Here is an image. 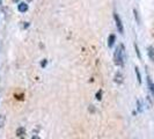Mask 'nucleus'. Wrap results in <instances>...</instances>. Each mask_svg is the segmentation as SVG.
<instances>
[{"instance_id":"f257e3e1","label":"nucleus","mask_w":154,"mask_h":139,"mask_svg":"<svg viewBox=\"0 0 154 139\" xmlns=\"http://www.w3.org/2000/svg\"><path fill=\"white\" fill-rule=\"evenodd\" d=\"M114 60L117 66H123L125 63V48L123 44H119L117 46L115 54H114Z\"/></svg>"},{"instance_id":"7ed1b4c3","label":"nucleus","mask_w":154,"mask_h":139,"mask_svg":"<svg viewBox=\"0 0 154 139\" xmlns=\"http://www.w3.org/2000/svg\"><path fill=\"white\" fill-rule=\"evenodd\" d=\"M28 4L27 2H20L19 5H17V9H19V12L20 13H26L27 11H28Z\"/></svg>"},{"instance_id":"ddd939ff","label":"nucleus","mask_w":154,"mask_h":139,"mask_svg":"<svg viewBox=\"0 0 154 139\" xmlns=\"http://www.w3.org/2000/svg\"><path fill=\"white\" fill-rule=\"evenodd\" d=\"M133 14H134V17H136V21H137L138 23H140V20H139L138 12H137V9H133Z\"/></svg>"},{"instance_id":"20e7f679","label":"nucleus","mask_w":154,"mask_h":139,"mask_svg":"<svg viewBox=\"0 0 154 139\" xmlns=\"http://www.w3.org/2000/svg\"><path fill=\"white\" fill-rule=\"evenodd\" d=\"M115 82L116 84H123V81H124V77H123V74L121 73V72H117L115 74Z\"/></svg>"},{"instance_id":"6e6552de","label":"nucleus","mask_w":154,"mask_h":139,"mask_svg":"<svg viewBox=\"0 0 154 139\" xmlns=\"http://www.w3.org/2000/svg\"><path fill=\"white\" fill-rule=\"evenodd\" d=\"M134 71H136V76H137V79H138V82H139V84H141V76H140L139 69H138V67H136V69H134Z\"/></svg>"},{"instance_id":"0eeeda50","label":"nucleus","mask_w":154,"mask_h":139,"mask_svg":"<svg viewBox=\"0 0 154 139\" xmlns=\"http://www.w3.org/2000/svg\"><path fill=\"white\" fill-rule=\"evenodd\" d=\"M24 133H26V129H24L23 126H20V128H17V130H16V134H17L19 137H22Z\"/></svg>"},{"instance_id":"1a4fd4ad","label":"nucleus","mask_w":154,"mask_h":139,"mask_svg":"<svg viewBox=\"0 0 154 139\" xmlns=\"http://www.w3.org/2000/svg\"><path fill=\"white\" fill-rule=\"evenodd\" d=\"M5 122H6V117L4 115H0V128H2L5 125Z\"/></svg>"},{"instance_id":"f8f14e48","label":"nucleus","mask_w":154,"mask_h":139,"mask_svg":"<svg viewBox=\"0 0 154 139\" xmlns=\"http://www.w3.org/2000/svg\"><path fill=\"white\" fill-rule=\"evenodd\" d=\"M134 49H136V54H137V56H138L139 59H141V54H140V51H139V48L137 44H134Z\"/></svg>"},{"instance_id":"f3484780","label":"nucleus","mask_w":154,"mask_h":139,"mask_svg":"<svg viewBox=\"0 0 154 139\" xmlns=\"http://www.w3.org/2000/svg\"><path fill=\"white\" fill-rule=\"evenodd\" d=\"M13 2H17V1H20V0H12Z\"/></svg>"},{"instance_id":"4468645a","label":"nucleus","mask_w":154,"mask_h":139,"mask_svg":"<svg viewBox=\"0 0 154 139\" xmlns=\"http://www.w3.org/2000/svg\"><path fill=\"white\" fill-rule=\"evenodd\" d=\"M46 64H48V62H46V59H43V60L41 62V66H42V67H45Z\"/></svg>"},{"instance_id":"9d476101","label":"nucleus","mask_w":154,"mask_h":139,"mask_svg":"<svg viewBox=\"0 0 154 139\" xmlns=\"http://www.w3.org/2000/svg\"><path fill=\"white\" fill-rule=\"evenodd\" d=\"M95 97H96V100L97 101H101V99H102V91H97V93L95 94Z\"/></svg>"},{"instance_id":"a211bd4d","label":"nucleus","mask_w":154,"mask_h":139,"mask_svg":"<svg viewBox=\"0 0 154 139\" xmlns=\"http://www.w3.org/2000/svg\"><path fill=\"white\" fill-rule=\"evenodd\" d=\"M1 4H2V0H0V5H1Z\"/></svg>"},{"instance_id":"9b49d317","label":"nucleus","mask_w":154,"mask_h":139,"mask_svg":"<svg viewBox=\"0 0 154 139\" xmlns=\"http://www.w3.org/2000/svg\"><path fill=\"white\" fill-rule=\"evenodd\" d=\"M137 110H138V113H141L143 111V107H141V102L140 101H137Z\"/></svg>"},{"instance_id":"423d86ee","label":"nucleus","mask_w":154,"mask_h":139,"mask_svg":"<svg viewBox=\"0 0 154 139\" xmlns=\"http://www.w3.org/2000/svg\"><path fill=\"white\" fill-rule=\"evenodd\" d=\"M115 41H116V36L114 35V34H111V35L109 36V39H108V46H109V48H112V46H114V44H115Z\"/></svg>"},{"instance_id":"39448f33","label":"nucleus","mask_w":154,"mask_h":139,"mask_svg":"<svg viewBox=\"0 0 154 139\" xmlns=\"http://www.w3.org/2000/svg\"><path fill=\"white\" fill-rule=\"evenodd\" d=\"M147 54H148V57H149V59L154 62V48L153 46H148L147 48Z\"/></svg>"},{"instance_id":"dca6fc26","label":"nucleus","mask_w":154,"mask_h":139,"mask_svg":"<svg viewBox=\"0 0 154 139\" xmlns=\"http://www.w3.org/2000/svg\"><path fill=\"white\" fill-rule=\"evenodd\" d=\"M31 139H41L38 136H34V137H31Z\"/></svg>"},{"instance_id":"f03ea898","label":"nucleus","mask_w":154,"mask_h":139,"mask_svg":"<svg viewBox=\"0 0 154 139\" xmlns=\"http://www.w3.org/2000/svg\"><path fill=\"white\" fill-rule=\"evenodd\" d=\"M114 19H115V22H116V27H117V29L119 31V34H124V27H123V23H122V20H121V17L118 16L117 13H114Z\"/></svg>"},{"instance_id":"2eb2a0df","label":"nucleus","mask_w":154,"mask_h":139,"mask_svg":"<svg viewBox=\"0 0 154 139\" xmlns=\"http://www.w3.org/2000/svg\"><path fill=\"white\" fill-rule=\"evenodd\" d=\"M149 89H151V92L154 94V84H151V86H149Z\"/></svg>"}]
</instances>
